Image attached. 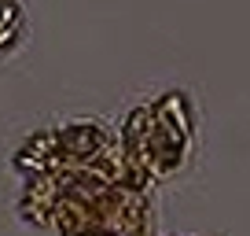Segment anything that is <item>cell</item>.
I'll use <instances>...</instances> for the list:
<instances>
[{"label": "cell", "mask_w": 250, "mask_h": 236, "mask_svg": "<svg viewBox=\"0 0 250 236\" xmlns=\"http://www.w3.org/2000/svg\"><path fill=\"white\" fill-rule=\"evenodd\" d=\"M22 8L15 0H0V52H11L19 45V30H22Z\"/></svg>", "instance_id": "obj_1"}]
</instances>
